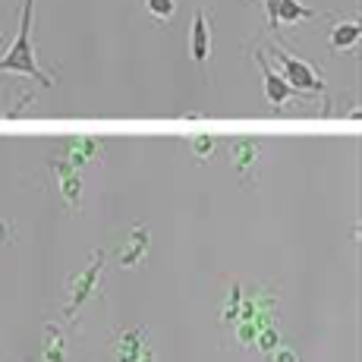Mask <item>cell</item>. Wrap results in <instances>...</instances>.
Listing matches in <instances>:
<instances>
[{"mask_svg": "<svg viewBox=\"0 0 362 362\" xmlns=\"http://www.w3.org/2000/svg\"><path fill=\"white\" fill-rule=\"evenodd\" d=\"M32 6H35V0H25V4H23V19H19L16 41H13V47L4 54V57H0V73H23V76H32V79L41 82V86H54L51 76L41 73L38 64H35V51H32V41H29Z\"/></svg>", "mask_w": 362, "mask_h": 362, "instance_id": "cell-1", "label": "cell"}, {"mask_svg": "<svg viewBox=\"0 0 362 362\" xmlns=\"http://www.w3.org/2000/svg\"><path fill=\"white\" fill-rule=\"evenodd\" d=\"M277 57H281V66H284V79L293 92H315V95H325V82L322 76L315 73L309 64L296 60L287 47H277Z\"/></svg>", "mask_w": 362, "mask_h": 362, "instance_id": "cell-2", "label": "cell"}, {"mask_svg": "<svg viewBox=\"0 0 362 362\" xmlns=\"http://www.w3.org/2000/svg\"><path fill=\"white\" fill-rule=\"evenodd\" d=\"M255 60H259V66L264 73V98L274 104V107H284V104L293 98V88L287 86V79H284V76H277L274 69L268 66V60H264L262 51H255Z\"/></svg>", "mask_w": 362, "mask_h": 362, "instance_id": "cell-3", "label": "cell"}, {"mask_svg": "<svg viewBox=\"0 0 362 362\" xmlns=\"http://www.w3.org/2000/svg\"><path fill=\"white\" fill-rule=\"evenodd\" d=\"M98 274H101V252L95 255V262L88 264L86 271H82L79 277H76V284H73V299H69V309H66V318H73L76 312H79V305L86 303L88 296H92V290H95V281H98Z\"/></svg>", "mask_w": 362, "mask_h": 362, "instance_id": "cell-4", "label": "cell"}, {"mask_svg": "<svg viewBox=\"0 0 362 362\" xmlns=\"http://www.w3.org/2000/svg\"><path fill=\"white\" fill-rule=\"evenodd\" d=\"M189 54L196 64H205L211 57V32H208V19L205 13H196L192 19V38H189Z\"/></svg>", "mask_w": 362, "mask_h": 362, "instance_id": "cell-5", "label": "cell"}, {"mask_svg": "<svg viewBox=\"0 0 362 362\" xmlns=\"http://www.w3.org/2000/svg\"><path fill=\"white\" fill-rule=\"evenodd\" d=\"M54 167H57V173L64 177V183H60V189H64V196L69 205H79V196H82V177L76 167H69L64 161H54Z\"/></svg>", "mask_w": 362, "mask_h": 362, "instance_id": "cell-6", "label": "cell"}, {"mask_svg": "<svg viewBox=\"0 0 362 362\" xmlns=\"http://www.w3.org/2000/svg\"><path fill=\"white\" fill-rule=\"evenodd\" d=\"M359 45V23L346 19V23H337L331 32V47L334 51H350V47Z\"/></svg>", "mask_w": 362, "mask_h": 362, "instance_id": "cell-7", "label": "cell"}, {"mask_svg": "<svg viewBox=\"0 0 362 362\" xmlns=\"http://www.w3.org/2000/svg\"><path fill=\"white\" fill-rule=\"evenodd\" d=\"M145 246H148V233H145V227H139V230L132 233L129 246L120 252V264H123V268H132V264H139V262H142Z\"/></svg>", "mask_w": 362, "mask_h": 362, "instance_id": "cell-8", "label": "cell"}, {"mask_svg": "<svg viewBox=\"0 0 362 362\" xmlns=\"http://www.w3.org/2000/svg\"><path fill=\"white\" fill-rule=\"evenodd\" d=\"M117 356H120V362H139V356H142V334L139 331L123 334L120 344H117Z\"/></svg>", "mask_w": 362, "mask_h": 362, "instance_id": "cell-9", "label": "cell"}, {"mask_svg": "<svg viewBox=\"0 0 362 362\" xmlns=\"http://www.w3.org/2000/svg\"><path fill=\"white\" fill-rule=\"evenodd\" d=\"M98 148L101 145L95 142V139H73V142H69V161H73V167H79V164L92 161V158L98 155Z\"/></svg>", "mask_w": 362, "mask_h": 362, "instance_id": "cell-10", "label": "cell"}, {"mask_svg": "<svg viewBox=\"0 0 362 362\" xmlns=\"http://www.w3.org/2000/svg\"><path fill=\"white\" fill-rule=\"evenodd\" d=\"M315 13L309 10V6H303L299 0H281V6H277V25L281 23H299V19H312Z\"/></svg>", "mask_w": 362, "mask_h": 362, "instance_id": "cell-11", "label": "cell"}, {"mask_svg": "<svg viewBox=\"0 0 362 362\" xmlns=\"http://www.w3.org/2000/svg\"><path fill=\"white\" fill-rule=\"evenodd\" d=\"M66 350H64V337L60 331L47 328V337H45V350H41V362H64Z\"/></svg>", "mask_w": 362, "mask_h": 362, "instance_id": "cell-12", "label": "cell"}, {"mask_svg": "<svg viewBox=\"0 0 362 362\" xmlns=\"http://www.w3.org/2000/svg\"><path fill=\"white\" fill-rule=\"evenodd\" d=\"M255 161H259V145L255 142H236V148H233V164H236V170L240 173H246V167H252Z\"/></svg>", "mask_w": 362, "mask_h": 362, "instance_id": "cell-13", "label": "cell"}, {"mask_svg": "<svg viewBox=\"0 0 362 362\" xmlns=\"http://www.w3.org/2000/svg\"><path fill=\"white\" fill-rule=\"evenodd\" d=\"M145 6H148V13L155 19H170L173 10H177V4H173V0H145Z\"/></svg>", "mask_w": 362, "mask_h": 362, "instance_id": "cell-14", "label": "cell"}, {"mask_svg": "<svg viewBox=\"0 0 362 362\" xmlns=\"http://www.w3.org/2000/svg\"><path fill=\"white\" fill-rule=\"evenodd\" d=\"M192 151H196L199 158H208L214 151V139L211 136H199L196 142H192Z\"/></svg>", "mask_w": 362, "mask_h": 362, "instance_id": "cell-15", "label": "cell"}, {"mask_svg": "<svg viewBox=\"0 0 362 362\" xmlns=\"http://www.w3.org/2000/svg\"><path fill=\"white\" fill-rule=\"evenodd\" d=\"M274 346H277V331H262L259 334V350H264V353H271V350H274Z\"/></svg>", "mask_w": 362, "mask_h": 362, "instance_id": "cell-16", "label": "cell"}, {"mask_svg": "<svg viewBox=\"0 0 362 362\" xmlns=\"http://www.w3.org/2000/svg\"><path fill=\"white\" fill-rule=\"evenodd\" d=\"M277 6H281V0H264V10H268L271 29H277Z\"/></svg>", "mask_w": 362, "mask_h": 362, "instance_id": "cell-17", "label": "cell"}, {"mask_svg": "<svg viewBox=\"0 0 362 362\" xmlns=\"http://www.w3.org/2000/svg\"><path fill=\"white\" fill-rule=\"evenodd\" d=\"M255 340V325H243L240 328V344H252Z\"/></svg>", "mask_w": 362, "mask_h": 362, "instance_id": "cell-18", "label": "cell"}, {"mask_svg": "<svg viewBox=\"0 0 362 362\" xmlns=\"http://www.w3.org/2000/svg\"><path fill=\"white\" fill-rule=\"evenodd\" d=\"M274 362H296V356H293V350H277Z\"/></svg>", "mask_w": 362, "mask_h": 362, "instance_id": "cell-19", "label": "cell"}, {"mask_svg": "<svg viewBox=\"0 0 362 362\" xmlns=\"http://www.w3.org/2000/svg\"><path fill=\"white\" fill-rule=\"evenodd\" d=\"M10 233H13V227L0 221V243H6V240H10Z\"/></svg>", "mask_w": 362, "mask_h": 362, "instance_id": "cell-20", "label": "cell"}]
</instances>
